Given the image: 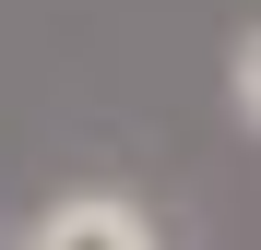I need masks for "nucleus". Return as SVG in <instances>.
<instances>
[{
  "mask_svg": "<svg viewBox=\"0 0 261 250\" xmlns=\"http://www.w3.org/2000/svg\"><path fill=\"white\" fill-rule=\"evenodd\" d=\"M226 107H238V131H261V24H238V48H226Z\"/></svg>",
  "mask_w": 261,
  "mask_h": 250,
  "instance_id": "2",
  "label": "nucleus"
},
{
  "mask_svg": "<svg viewBox=\"0 0 261 250\" xmlns=\"http://www.w3.org/2000/svg\"><path fill=\"white\" fill-rule=\"evenodd\" d=\"M12 250H166V226H154L130 191L83 179V191H48V202H36V215L12 226Z\"/></svg>",
  "mask_w": 261,
  "mask_h": 250,
  "instance_id": "1",
  "label": "nucleus"
}]
</instances>
